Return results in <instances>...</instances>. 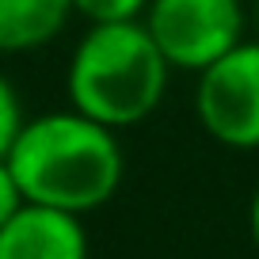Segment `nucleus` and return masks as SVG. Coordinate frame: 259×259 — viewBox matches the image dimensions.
I'll use <instances>...</instances> for the list:
<instances>
[{
	"label": "nucleus",
	"mask_w": 259,
	"mask_h": 259,
	"mask_svg": "<svg viewBox=\"0 0 259 259\" xmlns=\"http://www.w3.org/2000/svg\"><path fill=\"white\" fill-rule=\"evenodd\" d=\"M194 114L218 145L259 149V38H244L198 73Z\"/></svg>",
	"instance_id": "nucleus-4"
},
{
	"label": "nucleus",
	"mask_w": 259,
	"mask_h": 259,
	"mask_svg": "<svg viewBox=\"0 0 259 259\" xmlns=\"http://www.w3.org/2000/svg\"><path fill=\"white\" fill-rule=\"evenodd\" d=\"M251 8H255V27H259V0H255V4H251Z\"/></svg>",
	"instance_id": "nucleus-11"
},
{
	"label": "nucleus",
	"mask_w": 259,
	"mask_h": 259,
	"mask_svg": "<svg viewBox=\"0 0 259 259\" xmlns=\"http://www.w3.org/2000/svg\"><path fill=\"white\" fill-rule=\"evenodd\" d=\"M168 73L171 65L141 19L88 23L65 69V92L73 111L111 130H126L160 107Z\"/></svg>",
	"instance_id": "nucleus-2"
},
{
	"label": "nucleus",
	"mask_w": 259,
	"mask_h": 259,
	"mask_svg": "<svg viewBox=\"0 0 259 259\" xmlns=\"http://www.w3.org/2000/svg\"><path fill=\"white\" fill-rule=\"evenodd\" d=\"M23 122H27L23 118V103H19L12 80L0 73V160L8 156V149H12V141H16V134H19Z\"/></svg>",
	"instance_id": "nucleus-8"
},
{
	"label": "nucleus",
	"mask_w": 259,
	"mask_h": 259,
	"mask_svg": "<svg viewBox=\"0 0 259 259\" xmlns=\"http://www.w3.org/2000/svg\"><path fill=\"white\" fill-rule=\"evenodd\" d=\"M0 259H88V229L76 213L23 202L0 225Z\"/></svg>",
	"instance_id": "nucleus-5"
},
{
	"label": "nucleus",
	"mask_w": 259,
	"mask_h": 259,
	"mask_svg": "<svg viewBox=\"0 0 259 259\" xmlns=\"http://www.w3.org/2000/svg\"><path fill=\"white\" fill-rule=\"evenodd\" d=\"M248 233H251V244L259 251V191L251 194V206H248Z\"/></svg>",
	"instance_id": "nucleus-10"
},
{
	"label": "nucleus",
	"mask_w": 259,
	"mask_h": 259,
	"mask_svg": "<svg viewBox=\"0 0 259 259\" xmlns=\"http://www.w3.org/2000/svg\"><path fill=\"white\" fill-rule=\"evenodd\" d=\"M149 0H73V16H84L88 23H130L141 19Z\"/></svg>",
	"instance_id": "nucleus-7"
},
{
	"label": "nucleus",
	"mask_w": 259,
	"mask_h": 259,
	"mask_svg": "<svg viewBox=\"0 0 259 259\" xmlns=\"http://www.w3.org/2000/svg\"><path fill=\"white\" fill-rule=\"evenodd\" d=\"M4 160L23 202L54 206L76 218L111 202L126 171L118 130L73 107L27 118Z\"/></svg>",
	"instance_id": "nucleus-1"
},
{
	"label": "nucleus",
	"mask_w": 259,
	"mask_h": 259,
	"mask_svg": "<svg viewBox=\"0 0 259 259\" xmlns=\"http://www.w3.org/2000/svg\"><path fill=\"white\" fill-rule=\"evenodd\" d=\"M73 16V0H0V54H27L54 42Z\"/></svg>",
	"instance_id": "nucleus-6"
},
{
	"label": "nucleus",
	"mask_w": 259,
	"mask_h": 259,
	"mask_svg": "<svg viewBox=\"0 0 259 259\" xmlns=\"http://www.w3.org/2000/svg\"><path fill=\"white\" fill-rule=\"evenodd\" d=\"M145 31L160 46L164 61L179 73H202L244 42L240 0H149Z\"/></svg>",
	"instance_id": "nucleus-3"
},
{
	"label": "nucleus",
	"mask_w": 259,
	"mask_h": 259,
	"mask_svg": "<svg viewBox=\"0 0 259 259\" xmlns=\"http://www.w3.org/2000/svg\"><path fill=\"white\" fill-rule=\"evenodd\" d=\"M23 206V194H19V183H16V176H12V168H8V160H0V225L12 218V213Z\"/></svg>",
	"instance_id": "nucleus-9"
}]
</instances>
